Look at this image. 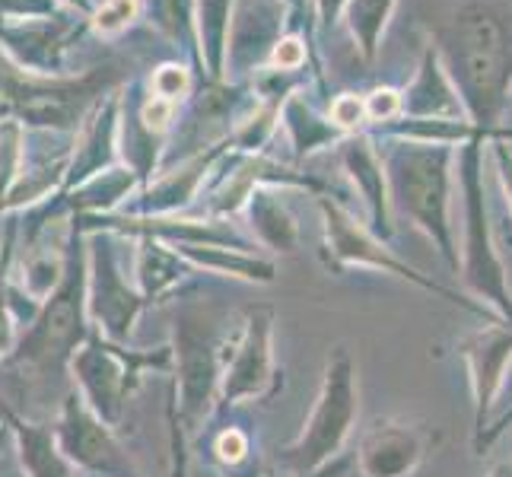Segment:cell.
<instances>
[{
  "label": "cell",
  "mask_w": 512,
  "mask_h": 477,
  "mask_svg": "<svg viewBox=\"0 0 512 477\" xmlns=\"http://www.w3.org/2000/svg\"><path fill=\"white\" fill-rule=\"evenodd\" d=\"M322 214H325V245H328V264L334 271H344V268H376L382 274H395L401 280H408V284L427 290V293H436L449 299V303H458L462 309L474 312L487 318V322H500L497 315H493L487 306L474 303V299H465L452 293L449 287L436 284L433 277H423L417 268H411L408 261H401L398 255L388 252V245L382 239H376L369 229H363L357 220H353L344 207H338L334 201H322Z\"/></svg>",
  "instance_id": "obj_8"
},
{
  "label": "cell",
  "mask_w": 512,
  "mask_h": 477,
  "mask_svg": "<svg viewBox=\"0 0 512 477\" xmlns=\"http://www.w3.org/2000/svg\"><path fill=\"white\" fill-rule=\"evenodd\" d=\"M392 4L395 0H353L350 23H353V32H360L363 48L369 51V55H373L379 32L388 20V13H392Z\"/></svg>",
  "instance_id": "obj_20"
},
{
  "label": "cell",
  "mask_w": 512,
  "mask_h": 477,
  "mask_svg": "<svg viewBox=\"0 0 512 477\" xmlns=\"http://www.w3.org/2000/svg\"><path fill=\"white\" fill-rule=\"evenodd\" d=\"M436 446L427 423L379 417L360 439L357 468L363 477H411Z\"/></svg>",
  "instance_id": "obj_12"
},
{
  "label": "cell",
  "mask_w": 512,
  "mask_h": 477,
  "mask_svg": "<svg viewBox=\"0 0 512 477\" xmlns=\"http://www.w3.org/2000/svg\"><path fill=\"white\" fill-rule=\"evenodd\" d=\"M280 388H284V379L277 376L274 366V309L255 303L245 309L239 338L229 344L214 414L236 408L242 401L268 404Z\"/></svg>",
  "instance_id": "obj_9"
},
{
  "label": "cell",
  "mask_w": 512,
  "mask_h": 477,
  "mask_svg": "<svg viewBox=\"0 0 512 477\" xmlns=\"http://www.w3.org/2000/svg\"><path fill=\"white\" fill-rule=\"evenodd\" d=\"M490 140L493 159H497V175L503 188V204H506V239L512 242V131L500 128Z\"/></svg>",
  "instance_id": "obj_21"
},
{
  "label": "cell",
  "mask_w": 512,
  "mask_h": 477,
  "mask_svg": "<svg viewBox=\"0 0 512 477\" xmlns=\"http://www.w3.org/2000/svg\"><path fill=\"white\" fill-rule=\"evenodd\" d=\"M484 144L487 134H474L458 153V185L465 201V239H462V280L481 299V306L512 331V287L506 264L493 242L487 188H484Z\"/></svg>",
  "instance_id": "obj_5"
},
{
  "label": "cell",
  "mask_w": 512,
  "mask_h": 477,
  "mask_svg": "<svg viewBox=\"0 0 512 477\" xmlns=\"http://www.w3.org/2000/svg\"><path fill=\"white\" fill-rule=\"evenodd\" d=\"M487 477H512V458H500V462L487 471Z\"/></svg>",
  "instance_id": "obj_32"
},
{
  "label": "cell",
  "mask_w": 512,
  "mask_h": 477,
  "mask_svg": "<svg viewBox=\"0 0 512 477\" xmlns=\"http://www.w3.org/2000/svg\"><path fill=\"white\" fill-rule=\"evenodd\" d=\"M331 121L338 128H344V131H353V128H360L363 121H366V105H363V99L360 96H338L334 99V105H331Z\"/></svg>",
  "instance_id": "obj_23"
},
{
  "label": "cell",
  "mask_w": 512,
  "mask_h": 477,
  "mask_svg": "<svg viewBox=\"0 0 512 477\" xmlns=\"http://www.w3.org/2000/svg\"><path fill=\"white\" fill-rule=\"evenodd\" d=\"M172 404L185 436L194 433L204 423L207 414H214L217 392H220V376L229 357V334H223L210 318L185 306L172 322Z\"/></svg>",
  "instance_id": "obj_6"
},
{
  "label": "cell",
  "mask_w": 512,
  "mask_h": 477,
  "mask_svg": "<svg viewBox=\"0 0 512 477\" xmlns=\"http://www.w3.org/2000/svg\"><path fill=\"white\" fill-rule=\"evenodd\" d=\"M16 315H13V306H10V299H7V290L4 284H0V360L7 357V353L13 350L16 344Z\"/></svg>",
  "instance_id": "obj_28"
},
{
  "label": "cell",
  "mask_w": 512,
  "mask_h": 477,
  "mask_svg": "<svg viewBox=\"0 0 512 477\" xmlns=\"http://www.w3.org/2000/svg\"><path fill=\"white\" fill-rule=\"evenodd\" d=\"M509 423H512V408H509V411H503L497 420H490V423H487V430H484L481 436H474V439H471V443H474V455H484V452H487L493 443H497V439H500L503 433H506Z\"/></svg>",
  "instance_id": "obj_29"
},
{
  "label": "cell",
  "mask_w": 512,
  "mask_h": 477,
  "mask_svg": "<svg viewBox=\"0 0 512 477\" xmlns=\"http://www.w3.org/2000/svg\"><path fill=\"white\" fill-rule=\"evenodd\" d=\"M169 433H172V477H188V452H185V430L175 414V404L169 401Z\"/></svg>",
  "instance_id": "obj_26"
},
{
  "label": "cell",
  "mask_w": 512,
  "mask_h": 477,
  "mask_svg": "<svg viewBox=\"0 0 512 477\" xmlns=\"http://www.w3.org/2000/svg\"><path fill=\"white\" fill-rule=\"evenodd\" d=\"M55 439L61 452L74 462L80 471H90L96 477H134V465L128 452L121 449L115 430L102 423L77 388L61 398V417L55 423Z\"/></svg>",
  "instance_id": "obj_10"
},
{
  "label": "cell",
  "mask_w": 512,
  "mask_h": 477,
  "mask_svg": "<svg viewBox=\"0 0 512 477\" xmlns=\"http://www.w3.org/2000/svg\"><path fill=\"white\" fill-rule=\"evenodd\" d=\"M344 166L353 175V182L363 191L366 207H369V226H373L376 239L392 236V217H388V188H385V172L379 153L369 147V140H353L344 150Z\"/></svg>",
  "instance_id": "obj_16"
},
{
  "label": "cell",
  "mask_w": 512,
  "mask_h": 477,
  "mask_svg": "<svg viewBox=\"0 0 512 477\" xmlns=\"http://www.w3.org/2000/svg\"><path fill=\"white\" fill-rule=\"evenodd\" d=\"M388 188L404 217H411L436 245V252L458 274L452 233V166L455 147L427 140H398L388 150Z\"/></svg>",
  "instance_id": "obj_3"
},
{
  "label": "cell",
  "mask_w": 512,
  "mask_h": 477,
  "mask_svg": "<svg viewBox=\"0 0 512 477\" xmlns=\"http://www.w3.org/2000/svg\"><path fill=\"white\" fill-rule=\"evenodd\" d=\"M144 369H160L169 373L172 369V347H156V350H125V344L105 341L99 331L90 328L86 341L77 347L70 357V373H74V388L86 401L102 423L109 427H121L125 417V404L140 385V373Z\"/></svg>",
  "instance_id": "obj_7"
},
{
  "label": "cell",
  "mask_w": 512,
  "mask_h": 477,
  "mask_svg": "<svg viewBox=\"0 0 512 477\" xmlns=\"http://www.w3.org/2000/svg\"><path fill=\"white\" fill-rule=\"evenodd\" d=\"M153 86H156V93H160V99L175 102L188 90V74H185L182 67H163L160 74H156Z\"/></svg>",
  "instance_id": "obj_27"
},
{
  "label": "cell",
  "mask_w": 512,
  "mask_h": 477,
  "mask_svg": "<svg viewBox=\"0 0 512 477\" xmlns=\"http://www.w3.org/2000/svg\"><path fill=\"white\" fill-rule=\"evenodd\" d=\"M401 115L404 118H446V121H468L462 112L452 83L439 61V48H427L420 64V74L414 86L401 96Z\"/></svg>",
  "instance_id": "obj_15"
},
{
  "label": "cell",
  "mask_w": 512,
  "mask_h": 477,
  "mask_svg": "<svg viewBox=\"0 0 512 477\" xmlns=\"http://www.w3.org/2000/svg\"><path fill=\"white\" fill-rule=\"evenodd\" d=\"M443 70L474 131L493 137L512 90V13L468 4L443 32Z\"/></svg>",
  "instance_id": "obj_1"
},
{
  "label": "cell",
  "mask_w": 512,
  "mask_h": 477,
  "mask_svg": "<svg viewBox=\"0 0 512 477\" xmlns=\"http://www.w3.org/2000/svg\"><path fill=\"white\" fill-rule=\"evenodd\" d=\"M252 452V443H249V433H242L239 427H229L223 430L217 439H214V455L220 458L223 465H242L245 458Z\"/></svg>",
  "instance_id": "obj_22"
},
{
  "label": "cell",
  "mask_w": 512,
  "mask_h": 477,
  "mask_svg": "<svg viewBox=\"0 0 512 477\" xmlns=\"http://www.w3.org/2000/svg\"><path fill=\"white\" fill-rule=\"evenodd\" d=\"M169 118H172V102L169 99H160L156 96L153 102L144 105V125L150 131H163L169 125Z\"/></svg>",
  "instance_id": "obj_30"
},
{
  "label": "cell",
  "mask_w": 512,
  "mask_h": 477,
  "mask_svg": "<svg viewBox=\"0 0 512 477\" xmlns=\"http://www.w3.org/2000/svg\"><path fill=\"white\" fill-rule=\"evenodd\" d=\"M363 105H366V118L369 121H395L398 115H401V93H395V90H376L369 99H363Z\"/></svg>",
  "instance_id": "obj_25"
},
{
  "label": "cell",
  "mask_w": 512,
  "mask_h": 477,
  "mask_svg": "<svg viewBox=\"0 0 512 477\" xmlns=\"http://www.w3.org/2000/svg\"><path fill=\"white\" fill-rule=\"evenodd\" d=\"M357 417H360L357 360H353V350L347 344H334L325 360L322 385L319 395H315L306 427L290 446L280 449L277 462L293 477L315 474L344 452V443L350 439Z\"/></svg>",
  "instance_id": "obj_4"
},
{
  "label": "cell",
  "mask_w": 512,
  "mask_h": 477,
  "mask_svg": "<svg viewBox=\"0 0 512 477\" xmlns=\"http://www.w3.org/2000/svg\"><path fill=\"white\" fill-rule=\"evenodd\" d=\"M182 277H185V268H182L179 252H166L160 242L144 245V252L137 258V284H140V296H144L147 303H160V296L179 287Z\"/></svg>",
  "instance_id": "obj_18"
},
{
  "label": "cell",
  "mask_w": 512,
  "mask_h": 477,
  "mask_svg": "<svg viewBox=\"0 0 512 477\" xmlns=\"http://www.w3.org/2000/svg\"><path fill=\"white\" fill-rule=\"evenodd\" d=\"M303 61H306V48H303V42H296V39L280 42L277 51H274V64H277V67L293 70V67H299Z\"/></svg>",
  "instance_id": "obj_31"
},
{
  "label": "cell",
  "mask_w": 512,
  "mask_h": 477,
  "mask_svg": "<svg viewBox=\"0 0 512 477\" xmlns=\"http://www.w3.org/2000/svg\"><path fill=\"white\" fill-rule=\"evenodd\" d=\"M255 233L258 239L274 252H293L299 245L296 223L284 207H277L274 201H258L255 204Z\"/></svg>",
  "instance_id": "obj_19"
},
{
  "label": "cell",
  "mask_w": 512,
  "mask_h": 477,
  "mask_svg": "<svg viewBox=\"0 0 512 477\" xmlns=\"http://www.w3.org/2000/svg\"><path fill=\"white\" fill-rule=\"evenodd\" d=\"M134 13H137L134 0H109V4H105L96 16V29L99 32H118L134 20Z\"/></svg>",
  "instance_id": "obj_24"
},
{
  "label": "cell",
  "mask_w": 512,
  "mask_h": 477,
  "mask_svg": "<svg viewBox=\"0 0 512 477\" xmlns=\"http://www.w3.org/2000/svg\"><path fill=\"white\" fill-rule=\"evenodd\" d=\"M179 255L191 261L194 268H204L210 274H223V277H239L249 280V284H274L277 268L271 261L245 255V252H229L220 245H182Z\"/></svg>",
  "instance_id": "obj_17"
},
{
  "label": "cell",
  "mask_w": 512,
  "mask_h": 477,
  "mask_svg": "<svg viewBox=\"0 0 512 477\" xmlns=\"http://www.w3.org/2000/svg\"><path fill=\"white\" fill-rule=\"evenodd\" d=\"M10 436L16 443V458H20L23 477H80V468L61 452L55 439V423H35L16 414L10 404L4 408Z\"/></svg>",
  "instance_id": "obj_14"
},
{
  "label": "cell",
  "mask_w": 512,
  "mask_h": 477,
  "mask_svg": "<svg viewBox=\"0 0 512 477\" xmlns=\"http://www.w3.org/2000/svg\"><path fill=\"white\" fill-rule=\"evenodd\" d=\"M90 334V318H86V271L80 258H67L64 277L55 287L39 312L32 315L23 334H16V344L0 360V373L13 376V382L26 385H48L64 379L70 369V357Z\"/></svg>",
  "instance_id": "obj_2"
},
{
  "label": "cell",
  "mask_w": 512,
  "mask_h": 477,
  "mask_svg": "<svg viewBox=\"0 0 512 477\" xmlns=\"http://www.w3.org/2000/svg\"><path fill=\"white\" fill-rule=\"evenodd\" d=\"M4 408H7V401L0 398V446H4V439L10 436V423H7V414H4Z\"/></svg>",
  "instance_id": "obj_33"
},
{
  "label": "cell",
  "mask_w": 512,
  "mask_h": 477,
  "mask_svg": "<svg viewBox=\"0 0 512 477\" xmlns=\"http://www.w3.org/2000/svg\"><path fill=\"white\" fill-rule=\"evenodd\" d=\"M144 306L147 299L140 296V290L128 287L115 252L105 242H96L90 280H86V318H90V328L99 331L105 341L125 344L131 341Z\"/></svg>",
  "instance_id": "obj_11"
},
{
  "label": "cell",
  "mask_w": 512,
  "mask_h": 477,
  "mask_svg": "<svg viewBox=\"0 0 512 477\" xmlns=\"http://www.w3.org/2000/svg\"><path fill=\"white\" fill-rule=\"evenodd\" d=\"M458 357L468 363V382L474 398V436H481L490 423L506 369L512 366V331L503 322H487L484 328L465 334L458 341Z\"/></svg>",
  "instance_id": "obj_13"
}]
</instances>
